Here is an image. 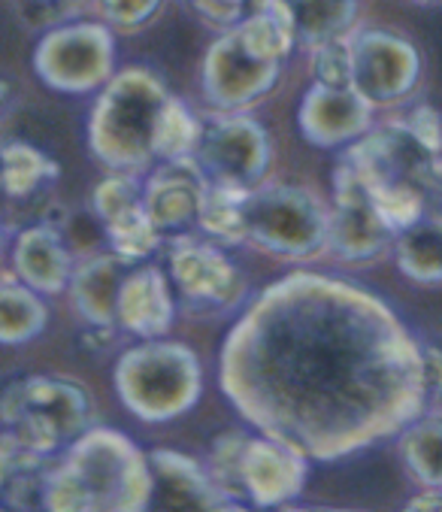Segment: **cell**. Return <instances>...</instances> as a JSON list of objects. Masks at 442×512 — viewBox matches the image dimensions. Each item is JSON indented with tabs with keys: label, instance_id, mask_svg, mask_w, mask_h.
Returning <instances> with one entry per match:
<instances>
[{
	"label": "cell",
	"instance_id": "e575fe53",
	"mask_svg": "<svg viewBox=\"0 0 442 512\" xmlns=\"http://www.w3.org/2000/svg\"><path fill=\"white\" fill-rule=\"evenodd\" d=\"M25 455H34V452H28L25 446H19L7 431H0V497H4L13 470H16V464H19Z\"/></svg>",
	"mask_w": 442,
	"mask_h": 512
},
{
	"label": "cell",
	"instance_id": "ab89813d",
	"mask_svg": "<svg viewBox=\"0 0 442 512\" xmlns=\"http://www.w3.org/2000/svg\"><path fill=\"white\" fill-rule=\"evenodd\" d=\"M415 4H439V0H415Z\"/></svg>",
	"mask_w": 442,
	"mask_h": 512
},
{
	"label": "cell",
	"instance_id": "60d3db41",
	"mask_svg": "<svg viewBox=\"0 0 442 512\" xmlns=\"http://www.w3.org/2000/svg\"><path fill=\"white\" fill-rule=\"evenodd\" d=\"M0 240H4V228H0Z\"/></svg>",
	"mask_w": 442,
	"mask_h": 512
},
{
	"label": "cell",
	"instance_id": "7402d4cb",
	"mask_svg": "<svg viewBox=\"0 0 442 512\" xmlns=\"http://www.w3.org/2000/svg\"><path fill=\"white\" fill-rule=\"evenodd\" d=\"M397 267L418 285H439L442 282V219L427 213L415 225L397 234L394 246Z\"/></svg>",
	"mask_w": 442,
	"mask_h": 512
},
{
	"label": "cell",
	"instance_id": "d6986e66",
	"mask_svg": "<svg viewBox=\"0 0 442 512\" xmlns=\"http://www.w3.org/2000/svg\"><path fill=\"white\" fill-rule=\"evenodd\" d=\"M134 264L137 261L119 252H103V255L97 252L73 270L70 300H73V310L88 328H119L116 322L119 291Z\"/></svg>",
	"mask_w": 442,
	"mask_h": 512
},
{
	"label": "cell",
	"instance_id": "5bb4252c",
	"mask_svg": "<svg viewBox=\"0 0 442 512\" xmlns=\"http://www.w3.org/2000/svg\"><path fill=\"white\" fill-rule=\"evenodd\" d=\"M300 134L318 149L352 146L373 128V104L352 85L312 82L297 110Z\"/></svg>",
	"mask_w": 442,
	"mask_h": 512
},
{
	"label": "cell",
	"instance_id": "3957f363",
	"mask_svg": "<svg viewBox=\"0 0 442 512\" xmlns=\"http://www.w3.org/2000/svg\"><path fill=\"white\" fill-rule=\"evenodd\" d=\"M164 82L146 67L113 73L88 122L91 155L113 173H137L155 161V125L167 104Z\"/></svg>",
	"mask_w": 442,
	"mask_h": 512
},
{
	"label": "cell",
	"instance_id": "d6a6232c",
	"mask_svg": "<svg viewBox=\"0 0 442 512\" xmlns=\"http://www.w3.org/2000/svg\"><path fill=\"white\" fill-rule=\"evenodd\" d=\"M406 128L427 152L442 155V116L433 107H415L406 119Z\"/></svg>",
	"mask_w": 442,
	"mask_h": 512
},
{
	"label": "cell",
	"instance_id": "5b68a950",
	"mask_svg": "<svg viewBox=\"0 0 442 512\" xmlns=\"http://www.w3.org/2000/svg\"><path fill=\"white\" fill-rule=\"evenodd\" d=\"M116 394L140 422H173L200 400L203 370L197 355L161 337L128 349L116 364Z\"/></svg>",
	"mask_w": 442,
	"mask_h": 512
},
{
	"label": "cell",
	"instance_id": "9a60e30c",
	"mask_svg": "<svg viewBox=\"0 0 442 512\" xmlns=\"http://www.w3.org/2000/svg\"><path fill=\"white\" fill-rule=\"evenodd\" d=\"M206 185L209 179L194 155L167 158L161 167L149 173V179L143 182V197L146 213L161 237L182 234L185 228L197 225Z\"/></svg>",
	"mask_w": 442,
	"mask_h": 512
},
{
	"label": "cell",
	"instance_id": "cb8c5ba5",
	"mask_svg": "<svg viewBox=\"0 0 442 512\" xmlns=\"http://www.w3.org/2000/svg\"><path fill=\"white\" fill-rule=\"evenodd\" d=\"M285 7L291 13L297 43L309 49L346 37L358 16L355 0H285Z\"/></svg>",
	"mask_w": 442,
	"mask_h": 512
},
{
	"label": "cell",
	"instance_id": "d4e9b609",
	"mask_svg": "<svg viewBox=\"0 0 442 512\" xmlns=\"http://www.w3.org/2000/svg\"><path fill=\"white\" fill-rule=\"evenodd\" d=\"M252 188L209 182L200 207V231L218 243H243L246 240V197Z\"/></svg>",
	"mask_w": 442,
	"mask_h": 512
},
{
	"label": "cell",
	"instance_id": "ffe728a7",
	"mask_svg": "<svg viewBox=\"0 0 442 512\" xmlns=\"http://www.w3.org/2000/svg\"><path fill=\"white\" fill-rule=\"evenodd\" d=\"M149 467L155 476V494L164 506L176 509H237L225 494L215 488L206 467L185 452L155 449L149 452Z\"/></svg>",
	"mask_w": 442,
	"mask_h": 512
},
{
	"label": "cell",
	"instance_id": "277c9868",
	"mask_svg": "<svg viewBox=\"0 0 442 512\" xmlns=\"http://www.w3.org/2000/svg\"><path fill=\"white\" fill-rule=\"evenodd\" d=\"M91 428V397L76 379L22 376L0 388V431L40 458H52Z\"/></svg>",
	"mask_w": 442,
	"mask_h": 512
},
{
	"label": "cell",
	"instance_id": "603a6c76",
	"mask_svg": "<svg viewBox=\"0 0 442 512\" xmlns=\"http://www.w3.org/2000/svg\"><path fill=\"white\" fill-rule=\"evenodd\" d=\"M46 325L49 313L40 300V291L13 279L0 285V346L34 343L46 331Z\"/></svg>",
	"mask_w": 442,
	"mask_h": 512
},
{
	"label": "cell",
	"instance_id": "44dd1931",
	"mask_svg": "<svg viewBox=\"0 0 442 512\" xmlns=\"http://www.w3.org/2000/svg\"><path fill=\"white\" fill-rule=\"evenodd\" d=\"M58 161L25 140H0V194L10 203L40 197L58 182Z\"/></svg>",
	"mask_w": 442,
	"mask_h": 512
},
{
	"label": "cell",
	"instance_id": "9c48e42d",
	"mask_svg": "<svg viewBox=\"0 0 442 512\" xmlns=\"http://www.w3.org/2000/svg\"><path fill=\"white\" fill-rule=\"evenodd\" d=\"M194 158L209 182L255 188L270 167L273 143L261 122L240 113H225L200 128Z\"/></svg>",
	"mask_w": 442,
	"mask_h": 512
},
{
	"label": "cell",
	"instance_id": "1f68e13d",
	"mask_svg": "<svg viewBox=\"0 0 442 512\" xmlns=\"http://www.w3.org/2000/svg\"><path fill=\"white\" fill-rule=\"evenodd\" d=\"M243 4H246V0H191V10L209 28L228 31V28H234L246 16Z\"/></svg>",
	"mask_w": 442,
	"mask_h": 512
},
{
	"label": "cell",
	"instance_id": "ba28073f",
	"mask_svg": "<svg viewBox=\"0 0 442 512\" xmlns=\"http://www.w3.org/2000/svg\"><path fill=\"white\" fill-rule=\"evenodd\" d=\"M282 76V61H273L255 52L243 34L234 28L221 31V37L209 46L203 58V94L221 113L246 110L264 94L276 88Z\"/></svg>",
	"mask_w": 442,
	"mask_h": 512
},
{
	"label": "cell",
	"instance_id": "7c38bea8",
	"mask_svg": "<svg viewBox=\"0 0 442 512\" xmlns=\"http://www.w3.org/2000/svg\"><path fill=\"white\" fill-rule=\"evenodd\" d=\"M170 279L176 291L200 310H234L246 294L243 270L218 246L194 237L173 240Z\"/></svg>",
	"mask_w": 442,
	"mask_h": 512
},
{
	"label": "cell",
	"instance_id": "7a4b0ae2",
	"mask_svg": "<svg viewBox=\"0 0 442 512\" xmlns=\"http://www.w3.org/2000/svg\"><path fill=\"white\" fill-rule=\"evenodd\" d=\"M155 497L149 455L113 428H88L49 467L43 509L52 512H140Z\"/></svg>",
	"mask_w": 442,
	"mask_h": 512
},
{
	"label": "cell",
	"instance_id": "8992f818",
	"mask_svg": "<svg viewBox=\"0 0 442 512\" xmlns=\"http://www.w3.org/2000/svg\"><path fill=\"white\" fill-rule=\"evenodd\" d=\"M330 210L297 185H255L246 197V240L279 258H315L327 249Z\"/></svg>",
	"mask_w": 442,
	"mask_h": 512
},
{
	"label": "cell",
	"instance_id": "30bf717a",
	"mask_svg": "<svg viewBox=\"0 0 442 512\" xmlns=\"http://www.w3.org/2000/svg\"><path fill=\"white\" fill-rule=\"evenodd\" d=\"M421 76L418 49L391 31H361L352 37V88L373 107L403 100Z\"/></svg>",
	"mask_w": 442,
	"mask_h": 512
},
{
	"label": "cell",
	"instance_id": "52a82bcc",
	"mask_svg": "<svg viewBox=\"0 0 442 512\" xmlns=\"http://www.w3.org/2000/svg\"><path fill=\"white\" fill-rule=\"evenodd\" d=\"M34 73L58 94H91L116 73V37L100 22H64L34 49Z\"/></svg>",
	"mask_w": 442,
	"mask_h": 512
},
{
	"label": "cell",
	"instance_id": "83f0119b",
	"mask_svg": "<svg viewBox=\"0 0 442 512\" xmlns=\"http://www.w3.org/2000/svg\"><path fill=\"white\" fill-rule=\"evenodd\" d=\"M200 122L197 116L182 104L179 97H167V104L155 125V158H188L197 149L200 140Z\"/></svg>",
	"mask_w": 442,
	"mask_h": 512
},
{
	"label": "cell",
	"instance_id": "d590c367",
	"mask_svg": "<svg viewBox=\"0 0 442 512\" xmlns=\"http://www.w3.org/2000/svg\"><path fill=\"white\" fill-rule=\"evenodd\" d=\"M427 213L442 219V155L433 164V173L427 179Z\"/></svg>",
	"mask_w": 442,
	"mask_h": 512
},
{
	"label": "cell",
	"instance_id": "f1b7e54d",
	"mask_svg": "<svg viewBox=\"0 0 442 512\" xmlns=\"http://www.w3.org/2000/svg\"><path fill=\"white\" fill-rule=\"evenodd\" d=\"M312 73L321 85H352V37L312 46Z\"/></svg>",
	"mask_w": 442,
	"mask_h": 512
},
{
	"label": "cell",
	"instance_id": "f546056e",
	"mask_svg": "<svg viewBox=\"0 0 442 512\" xmlns=\"http://www.w3.org/2000/svg\"><path fill=\"white\" fill-rule=\"evenodd\" d=\"M85 0H13L16 16L28 25V28H55L70 22Z\"/></svg>",
	"mask_w": 442,
	"mask_h": 512
},
{
	"label": "cell",
	"instance_id": "4dcf8cb0",
	"mask_svg": "<svg viewBox=\"0 0 442 512\" xmlns=\"http://www.w3.org/2000/svg\"><path fill=\"white\" fill-rule=\"evenodd\" d=\"M161 4L164 0H100V13L106 25L122 28V31H137L158 16Z\"/></svg>",
	"mask_w": 442,
	"mask_h": 512
},
{
	"label": "cell",
	"instance_id": "2e32d148",
	"mask_svg": "<svg viewBox=\"0 0 442 512\" xmlns=\"http://www.w3.org/2000/svg\"><path fill=\"white\" fill-rule=\"evenodd\" d=\"M309 464L300 449L270 434L246 440L243 449V485L246 500L255 506H285L306 488Z\"/></svg>",
	"mask_w": 442,
	"mask_h": 512
},
{
	"label": "cell",
	"instance_id": "6da1fadb",
	"mask_svg": "<svg viewBox=\"0 0 442 512\" xmlns=\"http://www.w3.org/2000/svg\"><path fill=\"white\" fill-rule=\"evenodd\" d=\"M221 388L258 431L337 461L403 431L427 403L421 343L352 282L270 285L221 349Z\"/></svg>",
	"mask_w": 442,
	"mask_h": 512
},
{
	"label": "cell",
	"instance_id": "8fae6325",
	"mask_svg": "<svg viewBox=\"0 0 442 512\" xmlns=\"http://www.w3.org/2000/svg\"><path fill=\"white\" fill-rule=\"evenodd\" d=\"M394 231L379 216L370 188L340 158L334 173V207H330L327 246L346 261H373L385 252Z\"/></svg>",
	"mask_w": 442,
	"mask_h": 512
},
{
	"label": "cell",
	"instance_id": "f35d334b",
	"mask_svg": "<svg viewBox=\"0 0 442 512\" xmlns=\"http://www.w3.org/2000/svg\"><path fill=\"white\" fill-rule=\"evenodd\" d=\"M7 279H10V276H7V270H4V264H0V285H4Z\"/></svg>",
	"mask_w": 442,
	"mask_h": 512
},
{
	"label": "cell",
	"instance_id": "8d00e7d4",
	"mask_svg": "<svg viewBox=\"0 0 442 512\" xmlns=\"http://www.w3.org/2000/svg\"><path fill=\"white\" fill-rule=\"evenodd\" d=\"M406 509H412V512H430V509H439V512H442V488H427V491L415 494V497L406 503Z\"/></svg>",
	"mask_w": 442,
	"mask_h": 512
},
{
	"label": "cell",
	"instance_id": "4fadbf2b",
	"mask_svg": "<svg viewBox=\"0 0 442 512\" xmlns=\"http://www.w3.org/2000/svg\"><path fill=\"white\" fill-rule=\"evenodd\" d=\"M91 210L113 252L131 261H146L158 249L161 234L146 213L143 182L134 173H109L100 179L91 194Z\"/></svg>",
	"mask_w": 442,
	"mask_h": 512
},
{
	"label": "cell",
	"instance_id": "74e56055",
	"mask_svg": "<svg viewBox=\"0 0 442 512\" xmlns=\"http://www.w3.org/2000/svg\"><path fill=\"white\" fill-rule=\"evenodd\" d=\"M13 100H16V88L7 79H0V116H7V110L13 107Z\"/></svg>",
	"mask_w": 442,
	"mask_h": 512
},
{
	"label": "cell",
	"instance_id": "484cf974",
	"mask_svg": "<svg viewBox=\"0 0 442 512\" xmlns=\"http://www.w3.org/2000/svg\"><path fill=\"white\" fill-rule=\"evenodd\" d=\"M400 452L424 488H442V419H412L403 428Z\"/></svg>",
	"mask_w": 442,
	"mask_h": 512
},
{
	"label": "cell",
	"instance_id": "e0dca14e",
	"mask_svg": "<svg viewBox=\"0 0 442 512\" xmlns=\"http://www.w3.org/2000/svg\"><path fill=\"white\" fill-rule=\"evenodd\" d=\"M13 270L19 282L40 294H61L70 288V276L76 270L73 255L61 237V228L49 219L25 225L13 243Z\"/></svg>",
	"mask_w": 442,
	"mask_h": 512
},
{
	"label": "cell",
	"instance_id": "4316f807",
	"mask_svg": "<svg viewBox=\"0 0 442 512\" xmlns=\"http://www.w3.org/2000/svg\"><path fill=\"white\" fill-rule=\"evenodd\" d=\"M246 440H249V434H240V431L215 437V443L209 446V461H206L209 479L234 506L249 503L246 500V485H243V449H246Z\"/></svg>",
	"mask_w": 442,
	"mask_h": 512
},
{
	"label": "cell",
	"instance_id": "836d02e7",
	"mask_svg": "<svg viewBox=\"0 0 442 512\" xmlns=\"http://www.w3.org/2000/svg\"><path fill=\"white\" fill-rule=\"evenodd\" d=\"M421 370H424V391L427 400H442V346L421 343Z\"/></svg>",
	"mask_w": 442,
	"mask_h": 512
},
{
	"label": "cell",
	"instance_id": "ac0fdd59",
	"mask_svg": "<svg viewBox=\"0 0 442 512\" xmlns=\"http://www.w3.org/2000/svg\"><path fill=\"white\" fill-rule=\"evenodd\" d=\"M176 306L170 294V279L149 264H134L122 282L119 291V306H116V322L122 331L152 340L164 337L173 328Z\"/></svg>",
	"mask_w": 442,
	"mask_h": 512
}]
</instances>
